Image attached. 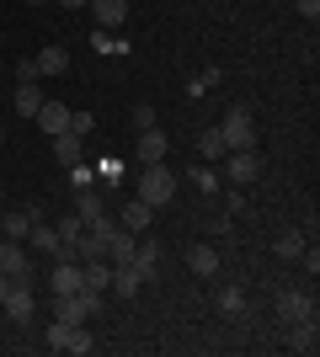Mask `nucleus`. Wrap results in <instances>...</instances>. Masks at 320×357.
<instances>
[{"instance_id":"nucleus-13","label":"nucleus","mask_w":320,"mask_h":357,"mask_svg":"<svg viewBox=\"0 0 320 357\" xmlns=\"http://www.w3.org/2000/svg\"><path fill=\"white\" fill-rule=\"evenodd\" d=\"M54 160H59V165L86 160V139H80V134H70V128H64V134H54Z\"/></svg>"},{"instance_id":"nucleus-36","label":"nucleus","mask_w":320,"mask_h":357,"mask_svg":"<svg viewBox=\"0 0 320 357\" xmlns=\"http://www.w3.org/2000/svg\"><path fill=\"white\" fill-rule=\"evenodd\" d=\"M294 6H299V16H310V22L320 16V0H294Z\"/></svg>"},{"instance_id":"nucleus-8","label":"nucleus","mask_w":320,"mask_h":357,"mask_svg":"<svg viewBox=\"0 0 320 357\" xmlns=\"http://www.w3.org/2000/svg\"><path fill=\"white\" fill-rule=\"evenodd\" d=\"M118 224L128 229V235H144V229L155 224V208L144 203V197H128V203H123V213H118Z\"/></svg>"},{"instance_id":"nucleus-28","label":"nucleus","mask_w":320,"mask_h":357,"mask_svg":"<svg viewBox=\"0 0 320 357\" xmlns=\"http://www.w3.org/2000/svg\"><path fill=\"white\" fill-rule=\"evenodd\" d=\"M64 171H70V187H75V192H80V187H91V171H96V165L75 160V165H64Z\"/></svg>"},{"instance_id":"nucleus-31","label":"nucleus","mask_w":320,"mask_h":357,"mask_svg":"<svg viewBox=\"0 0 320 357\" xmlns=\"http://www.w3.org/2000/svg\"><path fill=\"white\" fill-rule=\"evenodd\" d=\"M64 342H70V326H64V320H54V326H48V347H54V352H64Z\"/></svg>"},{"instance_id":"nucleus-30","label":"nucleus","mask_w":320,"mask_h":357,"mask_svg":"<svg viewBox=\"0 0 320 357\" xmlns=\"http://www.w3.org/2000/svg\"><path fill=\"white\" fill-rule=\"evenodd\" d=\"M91 128H96V118H91V112H70V134H80V139H86Z\"/></svg>"},{"instance_id":"nucleus-9","label":"nucleus","mask_w":320,"mask_h":357,"mask_svg":"<svg viewBox=\"0 0 320 357\" xmlns=\"http://www.w3.org/2000/svg\"><path fill=\"white\" fill-rule=\"evenodd\" d=\"M32 123H38V128L54 139V134H64V128H70V107H64V102H48V96H43V107L32 112Z\"/></svg>"},{"instance_id":"nucleus-14","label":"nucleus","mask_w":320,"mask_h":357,"mask_svg":"<svg viewBox=\"0 0 320 357\" xmlns=\"http://www.w3.org/2000/svg\"><path fill=\"white\" fill-rule=\"evenodd\" d=\"M27 245H32V251H43V256H54V251H59V229H54V224L38 213V224L27 229Z\"/></svg>"},{"instance_id":"nucleus-38","label":"nucleus","mask_w":320,"mask_h":357,"mask_svg":"<svg viewBox=\"0 0 320 357\" xmlns=\"http://www.w3.org/2000/svg\"><path fill=\"white\" fill-rule=\"evenodd\" d=\"M6 294H11V278H0V304H6Z\"/></svg>"},{"instance_id":"nucleus-15","label":"nucleus","mask_w":320,"mask_h":357,"mask_svg":"<svg viewBox=\"0 0 320 357\" xmlns=\"http://www.w3.org/2000/svg\"><path fill=\"white\" fill-rule=\"evenodd\" d=\"M166 160V134L160 128H144L139 134V165H160Z\"/></svg>"},{"instance_id":"nucleus-35","label":"nucleus","mask_w":320,"mask_h":357,"mask_svg":"<svg viewBox=\"0 0 320 357\" xmlns=\"http://www.w3.org/2000/svg\"><path fill=\"white\" fill-rule=\"evenodd\" d=\"M224 213H245V192H241V187H235V192L224 197Z\"/></svg>"},{"instance_id":"nucleus-24","label":"nucleus","mask_w":320,"mask_h":357,"mask_svg":"<svg viewBox=\"0 0 320 357\" xmlns=\"http://www.w3.org/2000/svg\"><path fill=\"white\" fill-rule=\"evenodd\" d=\"M198 155H203V160H224V139H219V128H203V134H198Z\"/></svg>"},{"instance_id":"nucleus-25","label":"nucleus","mask_w":320,"mask_h":357,"mask_svg":"<svg viewBox=\"0 0 320 357\" xmlns=\"http://www.w3.org/2000/svg\"><path fill=\"white\" fill-rule=\"evenodd\" d=\"M64 352H96V336H91V326H70V342H64Z\"/></svg>"},{"instance_id":"nucleus-37","label":"nucleus","mask_w":320,"mask_h":357,"mask_svg":"<svg viewBox=\"0 0 320 357\" xmlns=\"http://www.w3.org/2000/svg\"><path fill=\"white\" fill-rule=\"evenodd\" d=\"M54 6H64V11H80V6H86V0H54Z\"/></svg>"},{"instance_id":"nucleus-12","label":"nucleus","mask_w":320,"mask_h":357,"mask_svg":"<svg viewBox=\"0 0 320 357\" xmlns=\"http://www.w3.org/2000/svg\"><path fill=\"white\" fill-rule=\"evenodd\" d=\"M187 267L198 272V278H213L219 272V251H213L208 240H198V245H187Z\"/></svg>"},{"instance_id":"nucleus-39","label":"nucleus","mask_w":320,"mask_h":357,"mask_svg":"<svg viewBox=\"0 0 320 357\" xmlns=\"http://www.w3.org/2000/svg\"><path fill=\"white\" fill-rule=\"evenodd\" d=\"M27 6H48V0H27Z\"/></svg>"},{"instance_id":"nucleus-27","label":"nucleus","mask_w":320,"mask_h":357,"mask_svg":"<svg viewBox=\"0 0 320 357\" xmlns=\"http://www.w3.org/2000/svg\"><path fill=\"white\" fill-rule=\"evenodd\" d=\"M219 310H224L229 320H245V294L241 288H224V294H219Z\"/></svg>"},{"instance_id":"nucleus-40","label":"nucleus","mask_w":320,"mask_h":357,"mask_svg":"<svg viewBox=\"0 0 320 357\" xmlns=\"http://www.w3.org/2000/svg\"><path fill=\"white\" fill-rule=\"evenodd\" d=\"M0 144H6V128H0Z\"/></svg>"},{"instance_id":"nucleus-4","label":"nucleus","mask_w":320,"mask_h":357,"mask_svg":"<svg viewBox=\"0 0 320 357\" xmlns=\"http://www.w3.org/2000/svg\"><path fill=\"white\" fill-rule=\"evenodd\" d=\"M224 176L235 181V187H251V181L261 176V155L257 149H229L224 155Z\"/></svg>"},{"instance_id":"nucleus-29","label":"nucleus","mask_w":320,"mask_h":357,"mask_svg":"<svg viewBox=\"0 0 320 357\" xmlns=\"http://www.w3.org/2000/svg\"><path fill=\"white\" fill-rule=\"evenodd\" d=\"M32 80H43V75H38V59H16V86H32Z\"/></svg>"},{"instance_id":"nucleus-3","label":"nucleus","mask_w":320,"mask_h":357,"mask_svg":"<svg viewBox=\"0 0 320 357\" xmlns=\"http://www.w3.org/2000/svg\"><path fill=\"white\" fill-rule=\"evenodd\" d=\"M0 278H11V283H32V256L22 251V240L0 235Z\"/></svg>"},{"instance_id":"nucleus-6","label":"nucleus","mask_w":320,"mask_h":357,"mask_svg":"<svg viewBox=\"0 0 320 357\" xmlns=\"http://www.w3.org/2000/svg\"><path fill=\"white\" fill-rule=\"evenodd\" d=\"M277 314H283V320H315V294H310V288H289V294H277Z\"/></svg>"},{"instance_id":"nucleus-2","label":"nucleus","mask_w":320,"mask_h":357,"mask_svg":"<svg viewBox=\"0 0 320 357\" xmlns=\"http://www.w3.org/2000/svg\"><path fill=\"white\" fill-rule=\"evenodd\" d=\"M219 139H224V155L229 149H257V123H251V112H245V107H229L224 123H219Z\"/></svg>"},{"instance_id":"nucleus-1","label":"nucleus","mask_w":320,"mask_h":357,"mask_svg":"<svg viewBox=\"0 0 320 357\" xmlns=\"http://www.w3.org/2000/svg\"><path fill=\"white\" fill-rule=\"evenodd\" d=\"M139 197H144L150 208H166L171 197H176V171H166V160L144 165V171H139Z\"/></svg>"},{"instance_id":"nucleus-26","label":"nucleus","mask_w":320,"mask_h":357,"mask_svg":"<svg viewBox=\"0 0 320 357\" xmlns=\"http://www.w3.org/2000/svg\"><path fill=\"white\" fill-rule=\"evenodd\" d=\"M54 229H59V240H64V245H75V240L86 235V219H80V213H64V219L54 224Z\"/></svg>"},{"instance_id":"nucleus-11","label":"nucleus","mask_w":320,"mask_h":357,"mask_svg":"<svg viewBox=\"0 0 320 357\" xmlns=\"http://www.w3.org/2000/svg\"><path fill=\"white\" fill-rule=\"evenodd\" d=\"M134 240H139V235H128L123 224H112V235H107V261H112V267L134 261Z\"/></svg>"},{"instance_id":"nucleus-33","label":"nucleus","mask_w":320,"mask_h":357,"mask_svg":"<svg viewBox=\"0 0 320 357\" xmlns=\"http://www.w3.org/2000/svg\"><path fill=\"white\" fill-rule=\"evenodd\" d=\"M208 86H219V70H213V64H208V70H203V75H198V80H192L187 91H192V96H203Z\"/></svg>"},{"instance_id":"nucleus-19","label":"nucleus","mask_w":320,"mask_h":357,"mask_svg":"<svg viewBox=\"0 0 320 357\" xmlns=\"http://www.w3.org/2000/svg\"><path fill=\"white\" fill-rule=\"evenodd\" d=\"M305 229H283V235L273 240V256H283V261H299V256H305Z\"/></svg>"},{"instance_id":"nucleus-7","label":"nucleus","mask_w":320,"mask_h":357,"mask_svg":"<svg viewBox=\"0 0 320 357\" xmlns=\"http://www.w3.org/2000/svg\"><path fill=\"white\" fill-rule=\"evenodd\" d=\"M0 310L11 314V326H32V314H38V304H32V283H11V294H6Z\"/></svg>"},{"instance_id":"nucleus-10","label":"nucleus","mask_w":320,"mask_h":357,"mask_svg":"<svg viewBox=\"0 0 320 357\" xmlns=\"http://www.w3.org/2000/svg\"><path fill=\"white\" fill-rule=\"evenodd\" d=\"M32 224H38V208H11V213H0V235L6 240H27Z\"/></svg>"},{"instance_id":"nucleus-17","label":"nucleus","mask_w":320,"mask_h":357,"mask_svg":"<svg viewBox=\"0 0 320 357\" xmlns=\"http://www.w3.org/2000/svg\"><path fill=\"white\" fill-rule=\"evenodd\" d=\"M289 347H294V352H310V357H315V347H320L315 320H294V326H289Z\"/></svg>"},{"instance_id":"nucleus-23","label":"nucleus","mask_w":320,"mask_h":357,"mask_svg":"<svg viewBox=\"0 0 320 357\" xmlns=\"http://www.w3.org/2000/svg\"><path fill=\"white\" fill-rule=\"evenodd\" d=\"M75 213H80V219H86V224H91V219H102V197H96L91 192V187H80V192H75Z\"/></svg>"},{"instance_id":"nucleus-16","label":"nucleus","mask_w":320,"mask_h":357,"mask_svg":"<svg viewBox=\"0 0 320 357\" xmlns=\"http://www.w3.org/2000/svg\"><path fill=\"white\" fill-rule=\"evenodd\" d=\"M139 283H144V278L134 272V261H123V267H112V288H107V294H118V298H139Z\"/></svg>"},{"instance_id":"nucleus-34","label":"nucleus","mask_w":320,"mask_h":357,"mask_svg":"<svg viewBox=\"0 0 320 357\" xmlns=\"http://www.w3.org/2000/svg\"><path fill=\"white\" fill-rule=\"evenodd\" d=\"M192 181H198L203 192H219V176H213V171H192Z\"/></svg>"},{"instance_id":"nucleus-18","label":"nucleus","mask_w":320,"mask_h":357,"mask_svg":"<svg viewBox=\"0 0 320 357\" xmlns=\"http://www.w3.org/2000/svg\"><path fill=\"white\" fill-rule=\"evenodd\" d=\"M96 11V27H123V16H128V0H86Z\"/></svg>"},{"instance_id":"nucleus-5","label":"nucleus","mask_w":320,"mask_h":357,"mask_svg":"<svg viewBox=\"0 0 320 357\" xmlns=\"http://www.w3.org/2000/svg\"><path fill=\"white\" fill-rule=\"evenodd\" d=\"M48 288L54 294H80L86 288V261H54L48 267Z\"/></svg>"},{"instance_id":"nucleus-21","label":"nucleus","mask_w":320,"mask_h":357,"mask_svg":"<svg viewBox=\"0 0 320 357\" xmlns=\"http://www.w3.org/2000/svg\"><path fill=\"white\" fill-rule=\"evenodd\" d=\"M112 288V261H86V294H107Z\"/></svg>"},{"instance_id":"nucleus-22","label":"nucleus","mask_w":320,"mask_h":357,"mask_svg":"<svg viewBox=\"0 0 320 357\" xmlns=\"http://www.w3.org/2000/svg\"><path fill=\"white\" fill-rule=\"evenodd\" d=\"M38 107H43V86H38V80H32V86H16V112H22V118H32Z\"/></svg>"},{"instance_id":"nucleus-32","label":"nucleus","mask_w":320,"mask_h":357,"mask_svg":"<svg viewBox=\"0 0 320 357\" xmlns=\"http://www.w3.org/2000/svg\"><path fill=\"white\" fill-rule=\"evenodd\" d=\"M134 128H139V134H144V128H155V107H150V102L134 107Z\"/></svg>"},{"instance_id":"nucleus-20","label":"nucleus","mask_w":320,"mask_h":357,"mask_svg":"<svg viewBox=\"0 0 320 357\" xmlns=\"http://www.w3.org/2000/svg\"><path fill=\"white\" fill-rule=\"evenodd\" d=\"M70 70V48L64 43H48L43 54H38V75H64Z\"/></svg>"}]
</instances>
